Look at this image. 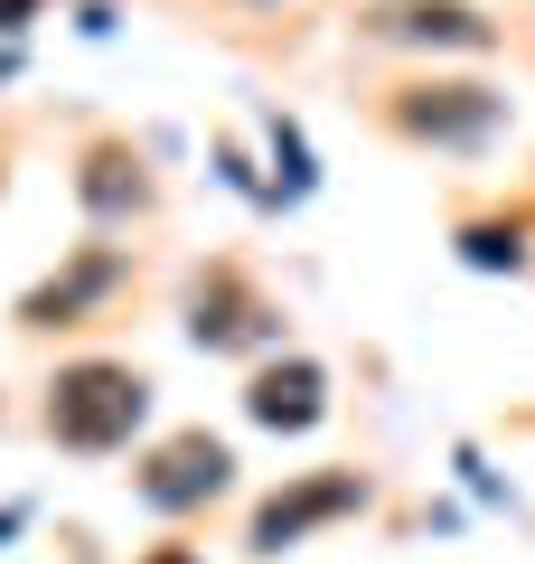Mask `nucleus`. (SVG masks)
I'll list each match as a JSON object with an SVG mask.
<instances>
[{"instance_id": "obj_12", "label": "nucleus", "mask_w": 535, "mask_h": 564, "mask_svg": "<svg viewBox=\"0 0 535 564\" xmlns=\"http://www.w3.org/2000/svg\"><path fill=\"white\" fill-rule=\"evenodd\" d=\"M39 10H47V0H0V39H10V29H29Z\"/></svg>"}, {"instance_id": "obj_2", "label": "nucleus", "mask_w": 535, "mask_h": 564, "mask_svg": "<svg viewBox=\"0 0 535 564\" xmlns=\"http://www.w3.org/2000/svg\"><path fill=\"white\" fill-rule=\"evenodd\" d=\"M507 122V95L470 76H423L395 95V132L404 141H433V151H479V141Z\"/></svg>"}, {"instance_id": "obj_10", "label": "nucleus", "mask_w": 535, "mask_h": 564, "mask_svg": "<svg viewBox=\"0 0 535 564\" xmlns=\"http://www.w3.org/2000/svg\"><path fill=\"white\" fill-rule=\"evenodd\" d=\"M460 263H470V273H526V226H498V217H470V226H460Z\"/></svg>"}, {"instance_id": "obj_3", "label": "nucleus", "mask_w": 535, "mask_h": 564, "mask_svg": "<svg viewBox=\"0 0 535 564\" xmlns=\"http://www.w3.org/2000/svg\"><path fill=\"white\" fill-rule=\"evenodd\" d=\"M132 489H141L151 518H198V508H217L226 489H236V452H226L217 433H170V443L132 470Z\"/></svg>"}, {"instance_id": "obj_13", "label": "nucleus", "mask_w": 535, "mask_h": 564, "mask_svg": "<svg viewBox=\"0 0 535 564\" xmlns=\"http://www.w3.org/2000/svg\"><path fill=\"white\" fill-rule=\"evenodd\" d=\"M160 564H188V555H178V545H170V555H160Z\"/></svg>"}, {"instance_id": "obj_1", "label": "nucleus", "mask_w": 535, "mask_h": 564, "mask_svg": "<svg viewBox=\"0 0 535 564\" xmlns=\"http://www.w3.org/2000/svg\"><path fill=\"white\" fill-rule=\"evenodd\" d=\"M151 423V377L122 358H66L47 377V433L57 452H122Z\"/></svg>"}, {"instance_id": "obj_6", "label": "nucleus", "mask_w": 535, "mask_h": 564, "mask_svg": "<svg viewBox=\"0 0 535 564\" xmlns=\"http://www.w3.org/2000/svg\"><path fill=\"white\" fill-rule=\"evenodd\" d=\"M329 414V367L319 358H263L254 386H244V423H263V433H310V423Z\"/></svg>"}, {"instance_id": "obj_4", "label": "nucleus", "mask_w": 535, "mask_h": 564, "mask_svg": "<svg viewBox=\"0 0 535 564\" xmlns=\"http://www.w3.org/2000/svg\"><path fill=\"white\" fill-rule=\"evenodd\" d=\"M367 499H376V489H367V470H301V480H282L273 499L254 508L244 545H254V555H282V545H301V536H319V527L357 518Z\"/></svg>"}, {"instance_id": "obj_11", "label": "nucleus", "mask_w": 535, "mask_h": 564, "mask_svg": "<svg viewBox=\"0 0 535 564\" xmlns=\"http://www.w3.org/2000/svg\"><path fill=\"white\" fill-rule=\"evenodd\" d=\"M273 161H282V198H301V188H310V151H301V132L282 113H273Z\"/></svg>"}, {"instance_id": "obj_7", "label": "nucleus", "mask_w": 535, "mask_h": 564, "mask_svg": "<svg viewBox=\"0 0 535 564\" xmlns=\"http://www.w3.org/2000/svg\"><path fill=\"white\" fill-rule=\"evenodd\" d=\"M385 47H460V57H479V47H498V20L489 10H470V0H395L376 20Z\"/></svg>"}, {"instance_id": "obj_8", "label": "nucleus", "mask_w": 535, "mask_h": 564, "mask_svg": "<svg viewBox=\"0 0 535 564\" xmlns=\"http://www.w3.org/2000/svg\"><path fill=\"white\" fill-rule=\"evenodd\" d=\"M113 282H122V245H85V254L66 263L57 282H39V292L20 302V321H29V329H76L85 311L113 292Z\"/></svg>"}, {"instance_id": "obj_5", "label": "nucleus", "mask_w": 535, "mask_h": 564, "mask_svg": "<svg viewBox=\"0 0 535 564\" xmlns=\"http://www.w3.org/2000/svg\"><path fill=\"white\" fill-rule=\"evenodd\" d=\"M188 339H198L207 358H244V348H273L282 339V311L263 302L236 263H207V273L188 282Z\"/></svg>"}, {"instance_id": "obj_9", "label": "nucleus", "mask_w": 535, "mask_h": 564, "mask_svg": "<svg viewBox=\"0 0 535 564\" xmlns=\"http://www.w3.org/2000/svg\"><path fill=\"white\" fill-rule=\"evenodd\" d=\"M76 198L95 226H122V217H151V180H141V161L122 151V141H95L76 170Z\"/></svg>"}]
</instances>
